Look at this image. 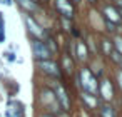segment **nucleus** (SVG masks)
Returning <instances> with one entry per match:
<instances>
[{
    "label": "nucleus",
    "mask_w": 122,
    "mask_h": 117,
    "mask_svg": "<svg viewBox=\"0 0 122 117\" xmlns=\"http://www.w3.org/2000/svg\"><path fill=\"white\" fill-rule=\"evenodd\" d=\"M47 85L54 90V95L57 99L59 109L70 114L72 112V94H70L65 80H50Z\"/></svg>",
    "instance_id": "obj_1"
},
{
    "label": "nucleus",
    "mask_w": 122,
    "mask_h": 117,
    "mask_svg": "<svg viewBox=\"0 0 122 117\" xmlns=\"http://www.w3.org/2000/svg\"><path fill=\"white\" fill-rule=\"evenodd\" d=\"M37 107L44 112H52V114H57L60 109H59V104H57V99L54 95V90L49 87V85H40L37 89Z\"/></svg>",
    "instance_id": "obj_2"
},
{
    "label": "nucleus",
    "mask_w": 122,
    "mask_h": 117,
    "mask_svg": "<svg viewBox=\"0 0 122 117\" xmlns=\"http://www.w3.org/2000/svg\"><path fill=\"white\" fill-rule=\"evenodd\" d=\"M35 69L40 75L47 77L49 80H65L62 69L55 59H47V60H35Z\"/></svg>",
    "instance_id": "obj_3"
},
{
    "label": "nucleus",
    "mask_w": 122,
    "mask_h": 117,
    "mask_svg": "<svg viewBox=\"0 0 122 117\" xmlns=\"http://www.w3.org/2000/svg\"><path fill=\"white\" fill-rule=\"evenodd\" d=\"M77 74H79V80H80V90L84 92H89L92 95H97V90H99V79L92 74V70L87 67V65H80L77 69Z\"/></svg>",
    "instance_id": "obj_4"
},
{
    "label": "nucleus",
    "mask_w": 122,
    "mask_h": 117,
    "mask_svg": "<svg viewBox=\"0 0 122 117\" xmlns=\"http://www.w3.org/2000/svg\"><path fill=\"white\" fill-rule=\"evenodd\" d=\"M22 22L27 29V34H29V39H45L50 32L40 24V20L30 14H22Z\"/></svg>",
    "instance_id": "obj_5"
},
{
    "label": "nucleus",
    "mask_w": 122,
    "mask_h": 117,
    "mask_svg": "<svg viewBox=\"0 0 122 117\" xmlns=\"http://www.w3.org/2000/svg\"><path fill=\"white\" fill-rule=\"evenodd\" d=\"M97 97L100 99V102H115V99H117V89H115L114 80H112L110 75L105 74L102 79H99Z\"/></svg>",
    "instance_id": "obj_6"
},
{
    "label": "nucleus",
    "mask_w": 122,
    "mask_h": 117,
    "mask_svg": "<svg viewBox=\"0 0 122 117\" xmlns=\"http://www.w3.org/2000/svg\"><path fill=\"white\" fill-rule=\"evenodd\" d=\"M52 7L57 12L59 17L69 19V20H75L77 15V5L72 2V0H52Z\"/></svg>",
    "instance_id": "obj_7"
},
{
    "label": "nucleus",
    "mask_w": 122,
    "mask_h": 117,
    "mask_svg": "<svg viewBox=\"0 0 122 117\" xmlns=\"http://www.w3.org/2000/svg\"><path fill=\"white\" fill-rule=\"evenodd\" d=\"M57 62H59L60 69H62L64 77H72V75L75 74L77 64H75V60L72 59V55H70V52H69L67 47H65V50H60V54H59V57H57Z\"/></svg>",
    "instance_id": "obj_8"
},
{
    "label": "nucleus",
    "mask_w": 122,
    "mask_h": 117,
    "mask_svg": "<svg viewBox=\"0 0 122 117\" xmlns=\"http://www.w3.org/2000/svg\"><path fill=\"white\" fill-rule=\"evenodd\" d=\"M30 42V50L34 55V60H47V59H54V55L50 54V50L47 49L45 42L42 39H29Z\"/></svg>",
    "instance_id": "obj_9"
},
{
    "label": "nucleus",
    "mask_w": 122,
    "mask_h": 117,
    "mask_svg": "<svg viewBox=\"0 0 122 117\" xmlns=\"http://www.w3.org/2000/svg\"><path fill=\"white\" fill-rule=\"evenodd\" d=\"M99 12H100V15H102L105 20H109V22H112V24H115V25L122 27V19H120V15H119V12H117L115 5H114L112 2L104 4V5H102V9H100Z\"/></svg>",
    "instance_id": "obj_10"
},
{
    "label": "nucleus",
    "mask_w": 122,
    "mask_h": 117,
    "mask_svg": "<svg viewBox=\"0 0 122 117\" xmlns=\"http://www.w3.org/2000/svg\"><path fill=\"white\" fill-rule=\"evenodd\" d=\"M14 2H17V5H19V9H20L22 14H30V15L37 17L39 14L44 12V7L42 5L34 4V2H30V0H14Z\"/></svg>",
    "instance_id": "obj_11"
},
{
    "label": "nucleus",
    "mask_w": 122,
    "mask_h": 117,
    "mask_svg": "<svg viewBox=\"0 0 122 117\" xmlns=\"http://www.w3.org/2000/svg\"><path fill=\"white\" fill-rule=\"evenodd\" d=\"M25 115V105L19 100V99H12L7 102V110H5V117H22Z\"/></svg>",
    "instance_id": "obj_12"
},
{
    "label": "nucleus",
    "mask_w": 122,
    "mask_h": 117,
    "mask_svg": "<svg viewBox=\"0 0 122 117\" xmlns=\"http://www.w3.org/2000/svg\"><path fill=\"white\" fill-rule=\"evenodd\" d=\"M79 99H80V102L84 104V107L87 110H97L99 105H100V99L97 95H92V94L84 92V90L79 92Z\"/></svg>",
    "instance_id": "obj_13"
},
{
    "label": "nucleus",
    "mask_w": 122,
    "mask_h": 117,
    "mask_svg": "<svg viewBox=\"0 0 122 117\" xmlns=\"http://www.w3.org/2000/svg\"><path fill=\"white\" fill-rule=\"evenodd\" d=\"M112 50H114V47H112L110 35H105V34L100 35V37H99V54H100L104 59H107Z\"/></svg>",
    "instance_id": "obj_14"
},
{
    "label": "nucleus",
    "mask_w": 122,
    "mask_h": 117,
    "mask_svg": "<svg viewBox=\"0 0 122 117\" xmlns=\"http://www.w3.org/2000/svg\"><path fill=\"white\" fill-rule=\"evenodd\" d=\"M99 117H117V107L114 102H100L99 105Z\"/></svg>",
    "instance_id": "obj_15"
},
{
    "label": "nucleus",
    "mask_w": 122,
    "mask_h": 117,
    "mask_svg": "<svg viewBox=\"0 0 122 117\" xmlns=\"http://www.w3.org/2000/svg\"><path fill=\"white\" fill-rule=\"evenodd\" d=\"M110 40H112V47H114V50L119 52V54L122 55V32L110 35Z\"/></svg>",
    "instance_id": "obj_16"
},
{
    "label": "nucleus",
    "mask_w": 122,
    "mask_h": 117,
    "mask_svg": "<svg viewBox=\"0 0 122 117\" xmlns=\"http://www.w3.org/2000/svg\"><path fill=\"white\" fill-rule=\"evenodd\" d=\"M59 17V15H57ZM59 25L62 27V30L64 32H67V34H70V29L74 27V22L72 20H69V19H64V17H59Z\"/></svg>",
    "instance_id": "obj_17"
},
{
    "label": "nucleus",
    "mask_w": 122,
    "mask_h": 117,
    "mask_svg": "<svg viewBox=\"0 0 122 117\" xmlns=\"http://www.w3.org/2000/svg\"><path fill=\"white\" fill-rule=\"evenodd\" d=\"M112 80H114L115 89H119V90L122 92V70L117 69V72H115V79H112Z\"/></svg>",
    "instance_id": "obj_18"
},
{
    "label": "nucleus",
    "mask_w": 122,
    "mask_h": 117,
    "mask_svg": "<svg viewBox=\"0 0 122 117\" xmlns=\"http://www.w3.org/2000/svg\"><path fill=\"white\" fill-rule=\"evenodd\" d=\"M107 60H110V62L117 67V64H119V60H120V54H119V52H115V50H112V52H110V55L107 57Z\"/></svg>",
    "instance_id": "obj_19"
},
{
    "label": "nucleus",
    "mask_w": 122,
    "mask_h": 117,
    "mask_svg": "<svg viewBox=\"0 0 122 117\" xmlns=\"http://www.w3.org/2000/svg\"><path fill=\"white\" fill-rule=\"evenodd\" d=\"M2 55H4V57H5V59H7L9 62H15V60H17V57H15V54H14L12 50H5V52H4Z\"/></svg>",
    "instance_id": "obj_20"
},
{
    "label": "nucleus",
    "mask_w": 122,
    "mask_h": 117,
    "mask_svg": "<svg viewBox=\"0 0 122 117\" xmlns=\"http://www.w3.org/2000/svg\"><path fill=\"white\" fill-rule=\"evenodd\" d=\"M37 117H57V115H55V114H52V112H44V110H39Z\"/></svg>",
    "instance_id": "obj_21"
},
{
    "label": "nucleus",
    "mask_w": 122,
    "mask_h": 117,
    "mask_svg": "<svg viewBox=\"0 0 122 117\" xmlns=\"http://www.w3.org/2000/svg\"><path fill=\"white\" fill-rule=\"evenodd\" d=\"M82 2H85V4L90 5V7H97V5H99V0H82Z\"/></svg>",
    "instance_id": "obj_22"
},
{
    "label": "nucleus",
    "mask_w": 122,
    "mask_h": 117,
    "mask_svg": "<svg viewBox=\"0 0 122 117\" xmlns=\"http://www.w3.org/2000/svg\"><path fill=\"white\" fill-rule=\"evenodd\" d=\"M0 4H2V5H7V7H12L15 2H14V0H0Z\"/></svg>",
    "instance_id": "obj_23"
},
{
    "label": "nucleus",
    "mask_w": 122,
    "mask_h": 117,
    "mask_svg": "<svg viewBox=\"0 0 122 117\" xmlns=\"http://www.w3.org/2000/svg\"><path fill=\"white\" fill-rule=\"evenodd\" d=\"M117 69L122 70V55H120V60H119V64H117Z\"/></svg>",
    "instance_id": "obj_24"
},
{
    "label": "nucleus",
    "mask_w": 122,
    "mask_h": 117,
    "mask_svg": "<svg viewBox=\"0 0 122 117\" xmlns=\"http://www.w3.org/2000/svg\"><path fill=\"white\" fill-rule=\"evenodd\" d=\"M30 2H34V4H39V5H42V0H30Z\"/></svg>",
    "instance_id": "obj_25"
},
{
    "label": "nucleus",
    "mask_w": 122,
    "mask_h": 117,
    "mask_svg": "<svg viewBox=\"0 0 122 117\" xmlns=\"http://www.w3.org/2000/svg\"><path fill=\"white\" fill-rule=\"evenodd\" d=\"M72 2H74V4H75V5H79V4H80V2H82V0H72Z\"/></svg>",
    "instance_id": "obj_26"
}]
</instances>
